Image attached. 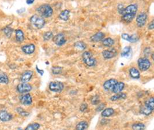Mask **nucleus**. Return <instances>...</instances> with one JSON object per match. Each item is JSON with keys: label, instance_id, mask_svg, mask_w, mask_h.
<instances>
[{"label": "nucleus", "instance_id": "nucleus-7", "mask_svg": "<svg viewBox=\"0 0 154 130\" xmlns=\"http://www.w3.org/2000/svg\"><path fill=\"white\" fill-rule=\"evenodd\" d=\"M32 87L31 85L27 83H22L18 85L17 86V90L19 93L24 94L28 93L30 91H31Z\"/></svg>", "mask_w": 154, "mask_h": 130}, {"label": "nucleus", "instance_id": "nucleus-22", "mask_svg": "<svg viewBox=\"0 0 154 130\" xmlns=\"http://www.w3.org/2000/svg\"><path fill=\"white\" fill-rule=\"evenodd\" d=\"M88 123L86 121H81L79 122L75 127V130H86L88 127Z\"/></svg>", "mask_w": 154, "mask_h": 130}, {"label": "nucleus", "instance_id": "nucleus-14", "mask_svg": "<svg viewBox=\"0 0 154 130\" xmlns=\"http://www.w3.org/2000/svg\"><path fill=\"white\" fill-rule=\"evenodd\" d=\"M12 115L8 112L6 110H1L0 111V120L6 122L9 121L12 119Z\"/></svg>", "mask_w": 154, "mask_h": 130}, {"label": "nucleus", "instance_id": "nucleus-12", "mask_svg": "<svg viewBox=\"0 0 154 130\" xmlns=\"http://www.w3.org/2000/svg\"><path fill=\"white\" fill-rule=\"evenodd\" d=\"M117 82H118L117 80L115 79H109L104 83L103 87H104V89L107 91H112L113 87L114 86V85L116 84Z\"/></svg>", "mask_w": 154, "mask_h": 130}, {"label": "nucleus", "instance_id": "nucleus-23", "mask_svg": "<svg viewBox=\"0 0 154 130\" xmlns=\"http://www.w3.org/2000/svg\"><path fill=\"white\" fill-rule=\"evenodd\" d=\"M129 75L131 78L135 79H138L140 77V74L139 70L136 68H131L129 70Z\"/></svg>", "mask_w": 154, "mask_h": 130}, {"label": "nucleus", "instance_id": "nucleus-35", "mask_svg": "<svg viewBox=\"0 0 154 130\" xmlns=\"http://www.w3.org/2000/svg\"><path fill=\"white\" fill-rule=\"evenodd\" d=\"M52 73L54 75H59L62 72L63 68L60 67H53L51 69Z\"/></svg>", "mask_w": 154, "mask_h": 130}, {"label": "nucleus", "instance_id": "nucleus-17", "mask_svg": "<svg viewBox=\"0 0 154 130\" xmlns=\"http://www.w3.org/2000/svg\"><path fill=\"white\" fill-rule=\"evenodd\" d=\"M124 87H125V84L124 82H117L113 87L112 92H113L114 94L121 93L122 91L124 90Z\"/></svg>", "mask_w": 154, "mask_h": 130}, {"label": "nucleus", "instance_id": "nucleus-6", "mask_svg": "<svg viewBox=\"0 0 154 130\" xmlns=\"http://www.w3.org/2000/svg\"><path fill=\"white\" fill-rule=\"evenodd\" d=\"M138 67L140 71H146L151 67V61L147 58H140L137 61Z\"/></svg>", "mask_w": 154, "mask_h": 130}, {"label": "nucleus", "instance_id": "nucleus-18", "mask_svg": "<svg viewBox=\"0 0 154 130\" xmlns=\"http://www.w3.org/2000/svg\"><path fill=\"white\" fill-rule=\"evenodd\" d=\"M121 37L123 39L126 40L131 43H134L139 40V38L135 34L130 35L128 34H122L121 35Z\"/></svg>", "mask_w": 154, "mask_h": 130}, {"label": "nucleus", "instance_id": "nucleus-15", "mask_svg": "<svg viewBox=\"0 0 154 130\" xmlns=\"http://www.w3.org/2000/svg\"><path fill=\"white\" fill-rule=\"evenodd\" d=\"M33 76V72L32 71H26L22 75L20 80L22 83H27L29 82Z\"/></svg>", "mask_w": 154, "mask_h": 130}, {"label": "nucleus", "instance_id": "nucleus-5", "mask_svg": "<svg viewBox=\"0 0 154 130\" xmlns=\"http://www.w3.org/2000/svg\"><path fill=\"white\" fill-rule=\"evenodd\" d=\"M48 87L51 91L54 93H61L64 89V85L60 81H53L50 83Z\"/></svg>", "mask_w": 154, "mask_h": 130}, {"label": "nucleus", "instance_id": "nucleus-30", "mask_svg": "<svg viewBox=\"0 0 154 130\" xmlns=\"http://www.w3.org/2000/svg\"><path fill=\"white\" fill-rule=\"evenodd\" d=\"M132 49L130 46H126L125 47L123 50L121 52V56L123 57H127L130 55V53L131 52Z\"/></svg>", "mask_w": 154, "mask_h": 130}, {"label": "nucleus", "instance_id": "nucleus-36", "mask_svg": "<svg viewBox=\"0 0 154 130\" xmlns=\"http://www.w3.org/2000/svg\"><path fill=\"white\" fill-rule=\"evenodd\" d=\"M4 32L7 37H11L13 32V30L10 27H7L4 29Z\"/></svg>", "mask_w": 154, "mask_h": 130}, {"label": "nucleus", "instance_id": "nucleus-2", "mask_svg": "<svg viewBox=\"0 0 154 130\" xmlns=\"http://www.w3.org/2000/svg\"><path fill=\"white\" fill-rule=\"evenodd\" d=\"M38 12L42 18H48L52 16L53 9L48 4H43L40 5L37 9Z\"/></svg>", "mask_w": 154, "mask_h": 130}, {"label": "nucleus", "instance_id": "nucleus-39", "mask_svg": "<svg viewBox=\"0 0 154 130\" xmlns=\"http://www.w3.org/2000/svg\"><path fill=\"white\" fill-rule=\"evenodd\" d=\"M88 109V105L87 103H83L80 106V110L81 112H85Z\"/></svg>", "mask_w": 154, "mask_h": 130}, {"label": "nucleus", "instance_id": "nucleus-41", "mask_svg": "<svg viewBox=\"0 0 154 130\" xmlns=\"http://www.w3.org/2000/svg\"><path fill=\"white\" fill-rule=\"evenodd\" d=\"M34 1H35V0H27L26 3H27V4H28V5H31V4H33Z\"/></svg>", "mask_w": 154, "mask_h": 130}, {"label": "nucleus", "instance_id": "nucleus-4", "mask_svg": "<svg viewBox=\"0 0 154 130\" xmlns=\"http://www.w3.org/2000/svg\"><path fill=\"white\" fill-rule=\"evenodd\" d=\"M30 22L31 24L38 29L43 28L45 24V21L44 19L37 15H33L30 19Z\"/></svg>", "mask_w": 154, "mask_h": 130}, {"label": "nucleus", "instance_id": "nucleus-16", "mask_svg": "<svg viewBox=\"0 0 154 130\" xmlns=\"http://www.w3.org/2000/svg\"><path fill=\"white\" fill-rule=\"evenodd\" d=\"M22 49L25 54H31L35 50V46L34 44L26 45L22 47Z\"/></svg>", "mask_w": 154, "mask_h": 130}, {"label": "nucleus", "instance_id": "nucleus-1", "mask_svg": "<svg viewBox=\"0 0 154 130\" xmlns=\"http://www.w3.org/2000/svg\"><path fill=\"white\" fill-rule=\"evenodd\" d=\"M137 11V6L136 4H131L124 8L122 13V20L125 23L131 22L136 16Z\"/></svg>", "mask_w": 154, "mask_h": 130}, {"label": "nucleus", "instance_id": "nucleus-11", "mask_svg": "<svg viewBox=\"0 0 154 130\" xmlns=\"http://www.w3.org/2000/svg\"><path fill=\"white\" fill-rule=\"evenodd\" d=\"M20 103L23 105H31L32 104V97L29 93H27L21 96L20 98Z\"/></svg>", "mask_w": 154, "mask_h": 130}, {"label": "nucleus", "instance_id": "nucleus-38", "mask_svg": "<svg viewBox=\"0 0 154 130\" xmlns=\"http://www.w3.org/2000/svg\"><path fill=\"white\" fill-rule=\"evenodd\" d=\"M106 107V104L105 103H101L99 104L98 105V106L96 108V111L98 112H102Z\"/></svg>", "mask_w": 154, "mask_h": 130}, {"label": "nucleus", "instance_id": "nucleus-28", "mask_svg": "<svg viewBox=\"0 0 154 130\" xmlns=\"http://www.w3.org/2000/svg\"><path fill=\"white\" fill-rule=\"evenodd\" d=\"M9 81V78L6 74L0 72V84H8Z\"/></svg>", "mask_w": 154, "mask_h": 130}, {"label": "nucleus", "instance_id": "nucleus-10", "mask_svg": "<svg viewBox=\"0 0 154 130\" xmlns=\"http://www.w3.org/2000/svg\"><path fill=\"white\" fill-rule=\"evenodd\" d=\"M53 42L56 45L61 46L66 43L67 40L65 38V35L62 33H60L54 36L53 38Z\"/></svg>", "mask_w": 154, "mask_h": 130}, {"label": "nucleus", "instance_id": "nucleus-24", "mask_svg": "<svg viewBox=\"0 0 154 130\" xmlns=\"http://www.w3.org/2000/svg\"><path fill=\"white\" fill-rule=\"evenodd\" d=\"M132 130H145V125L141 122L134 123L132 125Z\"/></svg>", "mask_w": 154, "mask_h": 130}, {"label": "nucleus", "instance_id": "nucleus-31", "mask_svg": "<svg viewBox=\"0 0 154 130\" xmlns=\"http://www.w3.org/2000/svg\"><path fill=\"white\" fill-rule=\"evenodd\" d=\"M75 47L76 48H77V49L79 50H83L84 49H86V45L85 43H84L83 42H81V41H79V42H77L75 43Z\"/></svg>", "mask_w": 154, "mask_h": 130}, {"label": "nucleus", "instance_id": "nucleus-26", "mask_svg": "<svg viewBox=\"0 0 154 130\" xmlns=\"http://www.w3.org/2000/svg\"><path fill=\"white\" fill-rule=\"evenodd\" d=\"M69 16H70V12L67 9L62 11L59 15L60 19L64 21H67L69 19Z\"/></svg>", "mask_w": 154, "mask_h": 130}, {"label": "nucleus", "instance_id": "nucleus-29", "mask_svg": "<svg viewBox=\"0 0 154 130\" xmlns=\"http://www.w3.org/2000/svg\"><path fill=\"white\" fill-rule=\"evenodd\" d=\"M40 127V124L38 123H33L28 125L24 130H38Z\"/></svg>", "mask_w": 154, "mask_h": 130}, {"label": "nucleus", "instance_id": "nucleus-3", "mask_svg": "<svg viewBox=\"0 0 154 130\" xmlns=\"http://www.w3.org/2000/svg\"><path fill=\"white\" fill-rule=\"evenodd\" d=\"M83 61L88 67H91L95 66L96 64V60L92 54L88 51H84L82 54Z\"/></svg>", "mask_w": 154, "mask_h": 130}, {"label": "nucleus", "instance_id": "nucleus-21", "mask_svg": "<svg viewBox=\"0 0 154 130\" xmlns=\"http://www.w3.org/2000/svg\"><path fill=\"white\" fill-rule=\"evenodd\" d=\"M105 37V34L102 32H98L91 37V40L94 42H98L102 41Z\"/></svg>", "mask_w": 154, "mask_h": 130}, {"label": "nucleus", "instance_id": "nucleus-27", "mask_svg": "<svg viewBox=\"0 0 154 130\" xmlns=\"http://www.w3.org/2000/svg\"><path fill=\"white\" fill-rule=\"evenodd\" d=\"M16 39L18 42H22L24 40V35L21 30L16 31Z\"/></svg>", "mask_w": 154, "mask_h": 130}, {"label": "nucleus", "instance_id": "nucleus-20", "mask_svg": "<svg viewBox=\"0 0 154 130\" xmlns=\"http://www.w3.org/2000/svg\"><path fill=\"white\" fill-rule=\"evenodd\" d=\"M127 97V95L125 93H120L116 94L115 95L112 96L110 98V100L112 101H117L118 100H125Z\"/></svg>", "mask_w": 154, "mask_h": 130}, {"label": "nucleus", "instance_id": "nucleus-25", "mask_svg": "<svg viewBox=\"0 0 154 130\" xmlns=\"http://www.w3.org/2000/svg\"><path fill=\"white\" fill-rule=\"evenodd\" d=\"M115 42L114 39H113L111 38H107L102 40V44L104 46L108 47H112L113 45H114Z\"/></svg>", "mask_w": 154, "mask_h": 130}, {"label": "nucleus", "instance_id": "nucleus-32", "mask_svg": "<svg viewBox=\"0 0 154 130\" xmlns=\"http://www.w3.org/2000/svg\"><path fill=\"white\" fill-rule=\"evenodd\" d=\"M16 111L20 115H21L22 116H23V117H27L30 114V113L26 111L24 109H23L21 107L17 108H16Z\"/></svg>", "mask_w": 154, "mask_h": 130}, {"label": "nucleus", "instance_id": "nucleus-40", "mask_svg": "<svg viewBox=\"0 0 154 130\" xmlns=\"http://www.w3.org/2000/svg\"><path fill=\"white\" fill-rule=\"evenodd\" d=\"M154 28V24H153V21H152L151 23L148 26V29L149 30H153Z\"/></svg>", "mask_w": 154, "mask_h": 130}, {"label": "nucleus", "instance_id": "nucleus-8", "mask_svg": "<svg viewBox=\"0 0 154 130\" xmlns=\"http://www.w3.org/2000/svg\"><path fill=\"white\" fill-rule=\"evenodd\" d=\"M117 51L114 48L105 50L102 51V56L105 59H111L116 57L117 54Z\"/></svg>", "mask_w": 154, "mask_h": 130}, {"label": "nucleus", "instance_id": "nucleus-9", "mask_svg": "<svg viewBox=\"0 0 154 130\" xmlns=\"http://www.w3.org/2000/svg\"><path fill=\"white\" fill-rule=\"evenodd\" d=\"M147 20V15L145 13L142 12L139 14V15L137 16L136 18V22L138 27H143L145 24Z\"/></svg>", "mask_w": 154, "mask_h": 130}, {"label": "nucleus", "instance_id": "nucleus-13", "mask_svg": "<svg viewBox=\"0 0 154 130\" xmlns=\"http://www.w3.org/2000/svg\"><path fill=\"white\" fill-rule=\"evenodd\" d=\"M153 109L151 108L150 106L146 104H144L140 108V113L145 115V116H149L151 114L153 111Z\"/></svg>", "mask_w": 154, "mask_h": 130}, {"label": "nucleus", "instance_id": "nucleus-19", "mask_svg": "<svg viewBox=\"0 0 154 130\" xmlns=\"http://www.w3.org/2000/svg\"><path fill=\"white\" fill-rule=\"evenodd\" d=\"M115 111L114 109L112 108H105L102 111L101 116L103 117H109L114 114Z\"/></svg>", "mask_w": 154, "mask_h": 130}, {"label": "nucleus", "instance_id": "nucleus-42", "mask_svg": "<svg viewBox=\"0 0 154 130\" xmlns=\"http://www.w3.org/2000/svg\"><path fill=\"white\" fill-rule=\"evenodd\" d=\"M36 70L38 71V72L41 75H43V70H40L39 69H38V67H36Z\"/></svg>", "mask_w": 154, "mask_h": 130}, {"label": "nucleus", "instance_id": "nucleus-33", "mask_svg": "<svg viewBox=\"0 0 154 130\" xmlns=\"http://www.w3.org/2000/svg\"><path fill=\"white\" fill-rule=\"evenodd\" d=\"M144 104H145L146 105L150 106L151 108L154 109V98L153 97H149V98H148L145 101Z\"/></svg>", "mask_w": 154, "mask_h": 130}, {"label": "nucleus", "instance_id": "nucleus-34", "mask_svg": "<svg viewBox=\"0 0 154 130\" xmlns=\"http://www.w3.org/2000/svg\"><path fill=\"white\" fill-rule=\"evenodd\" d=\"M100 102V98H99V96L98 95H95L94 96H93L91 100V103L92 104V105H98Z\"/></svg>", "mask_w": 154, "mask_h": 130}, {"label": "nucleus", "instance_id": "nucleus-37", "mask_svg": "<svg viewBox=\"0 0 154 130\" xmlns=\"http://www.w3.org/2000/svg\"><path fill=\"white\" fill-rule=\"evenodd\" d=\"M53 32H51L50 31H48V32H46V33L44 34L43 35V39L44 41H48L50 40L51 38L53 37Z\"/></svg>", "mask_w": 154, "mask_h": 130}]
</instances>
